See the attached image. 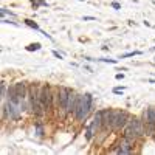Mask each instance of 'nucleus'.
Returning <instances> with one entry per match:
<instances>
[{"mask_svg": "<svg viewBox=\"0 0 155 155\" xmlns=\"http://www.w3.org/2000/svg\"><path fill=\"white\" fill-rule=\"evenodd\" d=\"M149 82H150V84H155V79H149Z\"/></svg>", "mask_w": 155, "mask_h": 155, "instance_id": "412c9836", "label": "nucleus"}, {"mask_svg": "<svg viewBox=\"0 0 155 155\" xmlns=\"http://www.w3.org/2000/svg\"><path fill=\"white\" fill-rule=\"evenodd\" d=\"M8 96V92H6V85L2 84V98H6Z\"/></svg>", "mask_w": 155, "mask_h": 155, "instance_id": "4468645a", "label": "nucleus"}, {"mask_svg": "<svg viewBox=\"0 0 155 155\" xmlns=\"http://www.w3.org/2000/svg\"><path fill=\"white\" fill-rule=\"evenodd\" d=\"M92 104H93V98L90 93H85L81 99V106H79V110L76 112L74 118L78 121H84L87 118V115L90 113V109H92Z\"/></svg>", "mask_w": 155, "mask_h": 155, "instance_id": "f257e3e1", "label": "nucleus"}, {"mask_svg": "<svg viewBox=\"0 0 155 155\" xmlns=\"http://www.w3.org/2000/svg\"><path fill=\"white\" fill-rule=\"evenodd\" d=\"M59 104H61V109L65 110L67 109V102H68V96L71 93V90L68 87H59Z\"/></svg>", "mask_w": 155, "mask_h": 155, "instance_id": "20e7f679", "label": "nucleus"}, {"mask_svg": "<svg viewBox=\"0 0 155 155\" xmlns=\"http://www.w3.org/2000/svg\"><path fill=\"white\" fill-rule=\"evenodd\" d=\"M129 123L132 124V127H134V130H135L137 137H143V135H144L146 129H144V124H143V121H140V120H130Z\"/></svg>", "mask_w": 155, "mask_h": 155, "instance_id": "39448f33", "label": "nucleus"}, {"mask_svg": "<svg viewBox=\"0 0 155 155\" xmlns=\"http://www.w3.org/2000/svg\"><path fill=\"white\" fill-rule=\"evenodd\" d=\"M53 56H54V58H58V59H62V56L58 53V51H53Z\"/></svg>", "mask_w": 155, "mask_h": 155, "instance_id": "aec40b11", "label": "nucleus"}, {"mask_svg": "<svg viewBox=\"0 0 155 155\" xmlns=\"http://www.w3.org/2000/svg\"><path fill=\"white\" fill-rule=\"evenodd\" d=\"M51 99H53V93L50 92V87H48V85H42L41 90H39V101H41L42 106L45 107V112L53 107V102H51Z\"/></svg>", "mask_w": 155, "mask_h": 155, "instance_id": "f03ea898", "label": "nucleus"}, {"mask_svg": "<svg viewBox=\"0 0 155 155\" xmlns=\"http://www.w3.org/2000/svg\"><path fill=\"white\" fill-rule=\"evenodd\" d=\"M36 134H37L39 137H41V135L44 134V127H42V124H41V123H37V124H36Z\"/></svg>", "mask_w": 155, "mask_h": 155, "instance_id": "f8f14e48", "label": "nucleus"}, {"mask_svg": "<svg viewBox=\"0 0 155 155\" xmlns=\"http://www.w3.org/2000/svg\"><path fill=\"white\" fill-rule=\"evenodd\" d=\"M16 90H17V95H19V98H20V104H22L23 99L27 98V95H28L30 92H27V85H25V82H17V84H16Z\"/></svg>", "mask_w": 155, "mask_h": 155, "instance_id": "6e6552de", "label": "nucleus"}, {"mask_svg": "<svg viewBox=\"0 0 155 155\" xmlns=\"http://www.w3.org/2000/svg\"><path fill=\"white\" fill-rule=\"evenodd\" d=\"M130 143H132V141H129L127 138H124L116 152H118V153H130Z\"/></svg>", "mask_w": 155, "mask_h": 155, "instance_id": "1a4fd4ad", "label": "nucleus"}, {"mask_svg": "<svg viewBox=\"0 0 155 155\" xmlns=\"http://www.w3.org/2000/svg\"><path fill=\"white\" fill-rule=\"evenodd\" d=\"M129 123V115L127 112H121V110H115L113 115V123H112V129H121L126 127Z\"/></svg>", "mask_w": 155, "mask_h": 155, "instance_id": "7ed1b4c3", "label": "nucleus"}, {"mask_svg": "<svg viewBox=\"0 0 155 155\" xmlns=\"http://www.w3.org/2000/svg\"><path fill=\"white\" fill-rule=\"evenodd\" d=\"M152 50H155V47H153V48H152Z\"/></svg>", "mask_w": 155, "mask_h": 155, "instance_id": "4be33fe9", "label": "nucleus"}, {"mask_svg": "<svg viewBox=\"0 0 155 155\" xmlns=\"http://www.w3.org/2000/svg\"><path fill=\"white\" fill-rule=\"evenodd\" d=\"M82 20H96V17H93V16H84Z\"/></svg>", "mask_w": 155, "mask_h": 155, "instance_id": "dca6fc26", "label": "nucleus"}, {"mask_svg": "<svg viewBox=\"0 0 155 155\" xmlns=\"http://www.w3.org/2000/svg\"><path fill=\"white\" fill-rule=\"evenodd\" d=\"M138 54H141V51H132V53H126V54H123L121 59H124V58H130V56H138Z\"/></svg>", "mask_w": 155, "mask_h": 155, "instance_id": "ddd939ff", "label": "nucleus"}, {"mask_svg": "<svg viewBox=\"0 0 155 155\" xmlns=\"http://www.w3.org/2000/svg\"><path fill=\"white\" fill-rule=\"evenodd\" d=\"M8 101H11V102H14V104H20V98H19V95H17V90H16V84L14 85H11L9 88H8Z\"/></svg>", "mask_w": 155, "mask_h": 155, "instance_id": "0eeeda50", "label": "nucleus"}, {"mask_svg": "<svg viewBox=\"0 0 155 155\" xmlns=\"http://www.w3.org/2000/svg\"><path fill=\"white\" fill-rule=\"evenodd\" d=\"M101 61H104V62H110V64H116V59H101Z\"/></svg>", "mask_w": 155, "mask_h": 155, "instance_id": "a211bd4d", "label": "nucleus"}, {"mask_svg": "<svg viewBox=\"0 0 155 155\" xmlns=\"http://www.w3.org/2000/svg\"><path fill=\"white\" fill-rule=\"evenodd\" d=\"M25 23H27V25H28V27H31V28H34V30H41V28H39V25H37L36 22H33V20H30V19H27V20H25Z\"/></svg>", "mask_w": 155, "mask_h": 155, "instance_id": "9b49d317", "label": "nucleus"}, {"mask_svg": "<svg viewBox=\"0 0 155 155\" xmlns=\"http://www.w3.org/2000/svg\"><path fill=\"white\" fill-rule=\"evenodd\" d=\"M112 6H113L115 9H120V8H121V5H120V3H116V2H112Z\"/></svg>", "mask_w": 155, "mask_h": 155, "instance_id": "f3484780", "label": "nucleus"}, {"mask_svg": "<svg viewBox=\"0 0 155 155\" xmlns=\"http://www.w3.org/2000/svg\"><path fill=\"white\" fill-rule=\"evenodd\" d=\"M123 90H124L123 87H121V88H120V87H116V88H113V93H116V95H123Z\"/></svg>", "mask_w": 155, "mask_h": 155, "instance_id": "2eb2a0df", "label": "nucleus"}, {"mask_svg": "<svg viewBox=\"0 0 155 155\" xmlns=\"http://www.w3.org/2000/svg\"><path fill=\"white\" fill-rule=\"evenodd\" d=\"M27 50H28V51H37V50H41V44H39V42L31 44V45H28V47H27Z\"/></svg>", "mask_w": 155, "mask_h": 155, "instance_id": "9d476101", "label": "nucleus"}, {"mask_svg": "<svg viewBox=\"0 0 155 155\" xmlns=\"http://www.w3.org/2000/svg\"><path fill=\"white\" fill-rule=\"evenodd\" d=\"M113 110H102V126L104 127H112L113 123Z\"/></svg>", "mask_w": 155, "mask_h": 155, "instance_id": "423d86ee", "label": "nucleus"}, {"mask_svg": "<svg viewBox=\"0 0 155 155\" xmlns=\"http://www.w3.org/2000/svg\"><path fill=\"white\" fill-rule=\"evenodd\" d=\"M115 78H116V79H124V74H123V73H118Z\"/></svg>", "mask_w": 155, "mask_h": 155, "instance_id": "6ab92c4d", "label": "nucleus"}]
</instances>
